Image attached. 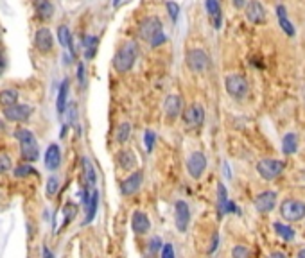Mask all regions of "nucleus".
Instances as JSON below:
<instances>
[{"label": "nucleus", "mask_w": 305, "mask_h": 258, "mask_svg": "<svg viewBox=\"0 0 305 258\" xmlns=\"http://www.w3.org/2000/svg\"><path fill=\"white\" fill-rule=\"evenodd\" d=\"M138 36L140 40H144L146 43H149L151 49H156L160 45H163L167 41V36L163 33L162 20L156 16H147L140 22L138 26Z\"/></svg>", "instance_id": "f257e3e1"}, {"label": "nucleus", "mask_w": 305, "mask_h": 258, "mask_svg": "<svg viewBox=\"0 0 305 258\" xmlns=\"http://www.w3.org/2000/svg\"><path fill=\"white\" fill-rule=\"evenodd\" d=\"M136 58H138V45H136V41H124L113 56V68L119 74L129 72L135 66Z\"/></svg>", "instance_id": "f03ea898"}, {"label": "nucleus", "mask_w": 305, "mask_h": 258, "mask_svg": "<svg viewBox=\"0 0 305 258\" xmlns=\"http://www.w3.org/2000/svg\"><path fill=\"white\" fill-rule=\"evenodd\" d=\"M15 138L20 142V154L26 161H36L40 158V147H38L36 136L31 129H16Z\"/></svg>", "instance_id": "7ed1b4c3"}, {"label": "nucleus", "mask_w": 305, "mask_h": 258, "mask_svg": "<svg viewBox=\"0 0 305 258\" xmlns=\"http://www.w3.org/2000/svg\"><path fill=\"white\" fill-rule=\"evenodd\" d=\"M224 86H226L228 95L233 97V99H237V101L244 99L248 95V91H250V84H248L246 77L239 76V74H232V76H228L226 81H224Z\"/></svg>", "instance_id": "20e7f679"}, {"label": "nucleus", "mask_w": 305, "mask_h": 258, "mask_svg": "<svg viewBox=\"0 0 305 258\" xmlns=\"http://www.w3.org/2000/svg\"><path fill=\"white\" fill-rule=\"evenodd\" d=\"M185 63H187L189 70H192V72L196 74H201L208 70L210 58L203 49H191V51H187V54H185Z\"/></svg>", "instance_id": "39448f33"}, {"label": "nucleus", "mask_w": 305, "mask_h": 258, "mask_svg": "<svg viewBox=\"0 0 305 258\" xmlns=\"http://www.w3.org/2000/svg\"><path fill=\"white\" fill-rule=\"evenodd\" d=\"M284 167H286L284 161L271 160V158H264V160H261L257 163V172L262 179H266V181H273V179H276L280 174H282Z\"/></svg>", "instance_id": "423d86ee"}, {"label": "nucleus", "mask_w": 305, "mask_h": 258, "mask_svg": "<svg viewBox=\"0 0 305 258\" xmlns=\"http://www.w3.org/2000/svg\"><path fill=\"white\" fill-rule=\"evenodd\" d=\"M280 214L286 221L294 222V221H301L305 217V203L296 199H287L282 203L280 206Z\"/></svg>", "instance_id": "0eeeda50"}, {"label": "nucleus", "mask_w": 305, "mask_h": 258, "mask_svg": "<svg viewBox=\"0 0 305 258\" xmlns=\"http://www.w3.org/2000/svg\"><path fill=\"white\" fill-rule=\"evenodd\" d=\"M34 49L41 56L52 52V49H54V36H52V31L49 27H40L36 31V34H34Z\"/></svg>", "instance_id": "6e6552de"}, {"label": "nucleus", "mask_w": 305, "mask_h": 258, "mask_svg": "<svg viewBox=\"0 0 305 258\" xmlns=\"http://www.w3.org/2000/svg\"><path fill=\"white\" fill-rule=\"evenodd\" d=\"M33 111H34L33 106L16 102V104L9 106V108H4V116L9 122H26V120L31 119Z\"/></svg>", "instance_id": "1a4fd4ad"}, {"label": "nucleus", "mask_w": 305, "mask_h": 258, "mask_svg": "<svg viewBox=\"0 0 305 258\" xmlns=\"http://www.w3.org/2000/svg\"><path fill=\"white\" fill-rule=\"evenodd\" d=\"M183 122L187 124V127H192V129L201 127L203 122H205V109H203V106L201 104L189 106L183 111Z\"/></svg>", "instance_id": "9d476101"}, {"label": "nucleus", "mask_w": 305, "mask_h": 258, "mask_svg": "<svg viewBox=\"0 0 305 258\" xmlns=\"http://www.w3.org/2000/svg\"><path fill=\"white\" fill-rule=\"evenodd\" d=\"M206 169V156L203 153H199V151H196V153H192L191 156H189L187 160V172L191 178L194 179H199L203 176V172H205Z\"/></svg>", "instance_id": "9b49d317"}, {"label": "nucleus", "mask_w": 305, "mask_h": 258, "mask_svg": "<svg viewBox=\"0 0 305 258\" xmlns=\"http://www.w3.org/2000/svg\"><path fill=\"white\" fill-rule=\"evenodd\" d=\"M174 222L181 233L187 231L189 222H191V208L185 201H176V204H174Z\"/></svg>", "instance_id": "f8f14e48"}, {"label": "nucleus", "mask_w": 305, "mask_h": 258, "mask_svg": "<svg viewBox=\"0 0 305 258\" xmlns=\"http://www.w3.org/2000/svg\"><path fill=\"white\" fill-rule=\"evenodd\" d=\"M142 181H144L142 171L131 172V174H129L128 178L121 183V194H122V196H133V194H136L140 190Z\"/></svg>", "instance_id": "ddd939ff"}, {"label": "nucleus", "mask_w": 305, "mask_h": 258, "mask_svg": "<svg viewBox=\"0 0 305 258\" xmlns=\"http://www.w3.org/2000/svg\"><path fill=\"white\" fill-rule=\"evenodd\" d=\"M163 111H166L169 120H176L183 111V101H181L180 95H167V99L163 101Z\"/></svg>", "instance_id": "4468645a"}, {"label": "nucleus", "mask_w": 305, "mask_h": 258, "mask_svg": "<svg viewBox=\"0 0 305 258\" xmlns=\"http://www.w3.org/2000/svg\"><path fill=\"white\" fill-rule=\"evenodd\" d=\"M246 18H248V22L255 24V26L266 22V9H264V6L259 2V0H250V2H248V6H246Z\"/></svg>", "instance_id": "2eb2a0df"}, {"label": "nucleus", "mask_w": 305, "mask_h": 258, "mask_svg": "<svg viewBox=\"0 0 305 258\" xmlns=\"http://www.w3.org/2000/svg\"><path fill=\"white\" fill-rule=\"evenodd\" d=\"M275 204H276V194L271 192V190H266V192L259 194L257 199H255V208L261 214H269L275 208Z\"/></svg>", "instance_id": "dca6fc26"}, {"label": "nucleus", "mask_w": 305, "mask_h": 258, "mask_svg": "<svg viewBox=\"0 0 305 258\" xmlns=\"http://www.w3.org/2000/svg\"><path fill=\"white\" fill-rule=\"evenodd\" d=\"M61 165V149L58 144H51L45 151V167L49 171H58Z\"/></svg>", "instance_id": "f3484780"}, {"label": "nucleus", "mask_w": 305, "mask_h": 258, "mask_svg": "<svg viewBox=\"0 0 305 258\" xmlns=\"http://www.w3.org/2000/svg\"><path fill=\"white\" fill-rule=\"evenodd\" d=\"M131 228L136 235H146L147 231L151 229V221L147 217V214L144 212H133V217H131Z\"/></svg>", "instance_id": "a211bd4d"}, {"label": "nucleus", "mask_w": 305, "mask_h": 258, "mask_svg": "<svg viewBox=\"0 0 305 258\" xmlns=\"http://www.w3.org/2000/svg\"><path fill=\"white\" fill-rule=\"evenodd\" d=\"M33 6L36 16L43 22H49L54 16V6H52L51 0H33Z\"/></svg>", "instance_id": "6ab92c4d"}, {"label": "nucleus", "mask_w": 305, "mask_h": 258, "mask_svg": "<svg viewBox=\"0 0 305 258\" xmlns=\"http://www.w3.org/2000/svg\"><path fill=\"white\" fill-rule=\"evenodd\" d=\"M97 206H99V192L92 190V196H90V199L85 203V221H83V226L90 224V222L96 219Z\"/></svg>", "instance_id": "aec40b11"}, {"label": "nucleus", "mask_w": 305, "mask_h": 258, "mask_svg": "<svg viewBox=\"0 0 305 258\" xmlns=\"http://www.w3.org/2000/svg\"><path fill=\"white\" fill-rule=\"evenodd\" d=\"M115 158H117L119 167L124 169V171H133V169L136 167V163H138V160H136V154L133 153V151H129V149L119 151Z\"/></svg>", "instance_id": "412c9836"}, {"label": "nucleus", "mask_w": 305, "mask_h": 258, "mask_svg": "<svg viewBox=\"0 0 305 258\" xmlns=\"http://www.w3.org/2000/svg\"><path fill=\"white\" fill-rule=\"evenodd\" d=\"M205 8L208 16L212 18V24L216 29L221 27V22H223V13H221V4L219 0H205Z\"/></svg>", "instance_id": "4be33fe9"}, {"label": "nucleus", "mask_w": 305, "mask_h": 258, "mask_svg": "<svg viewBox=\"0 0 305 258\" xmlns=\"http://www.w3.org/2000/svg\"><path fill=\"white\" fill-rule=\"evenodd\" d=\"M68 79H63L58 90V99H56V109L58 115H65L66 111V101H68Z\"/></svg>", "instance_id": "5701e85b"}, {"label": "nucleus", "mask_w": 305, "mask_h": 258, "mask_svg": "<svg viewBox=\"0 0 305 258\" xmlns=\"http://www.w3.org/2000/svg\"><path fill=\"white\" fill-rule=\"evenodd\" d=\"M58 41L63 49H70L72 56L76 58V49H74V36L70 33V29L66 26H59L58 27Z\"/></svg>", "instance_id": "b1692460"}, {"label": "nucleus", "mask_w": 305, "mask_h": 258, "mask_svg": "<svg viewBox=\"0 0 305 258\" xmlns=\"http://www.w3.org/2000/svg\"><path fill=\"white\" fill-rule=\"evenodd\" d=\"M276 18H278L280 27H282V31L287 34V36H294V34H296L294 26L289 22V18H287V11L284 6H278V8H276Z\"/></svg>", "instance_id": "393cba45"}, {"label": "nucleus", "mask_w": 305, "mask_h": 258, "mask_svg": "<svg viewBox=\"0 0 305 258\" xmlns=\"http://www.w3.org/2000/svg\"><path fill=\"white\" fill-rule=\"evenodd\" d=\"M83 172H85V179H86V186L93 189L97 181V174L96 169H93V163L88 156H83Z\"/></svg>", "instance_id": "a878e982"}, {"label": "nucleus", "mask_w": 305, "mask_h": 258, "mask_svg": "<svg viewBox=\"0 0 305 258\" xmlns=\"http://www.w3.org/2000/svg\"><path fill=\"white\" fill-rule=\"evenodd\" d=\"M228 192L226 189H224L223 183H219L217 185V212H219V217H223V215H226V204H228Z\"/></svg>", "instance_id": "bb28decb"}, {"label": "nucleus", "mask_w": 305, "mask_h": 258, "mask_svg": "<svg viewBox=\"0 0 305 258\" xmlns=\"http://www.w3.org/2000/svg\"><path fill=\"white\" fill-rule=\"evenodd\" d=\"M296 149H298V138H296V135H293V133H287V135L282 138V151H284V154H293V153H296Z\"/></svg>", "instance_id": "cd10ccee"}, {"label": "nucleus", "mask_w": 305, "mask_h": 258, "mask_svg": "<svg viewBox=\"0 0 305 258\" xmlns=\"http://www.w3.org/2000/svg\"><path fill=\"white\" fill-rule=\"evenodd\" d=\"M18 102V91L15 90H2L0 91V106L2 108H9V106Z\"/></svg>", "instance_id": "c85d7f7f"}, {"label": "nucleus", "mask_w": 305, "mask_h": 258, "mask_svg": "<svg viewBox=\"0 0 305 258\" xmlns=\"http://www.w3.org/2000/svg\"><path fill=\"white\" fill-rule=\"evenodd\" d=\"M97 47H99V38L88 36L85 40V59H93L97 54Z\"/></svg>", "instance_id": "c756f323"}, {"label": "nucleus", "mask_w": 305, "mask_h": 258, "mask_svg": "<svg viewBox=\"0 0 305 258\" xmlns=\"http://www.w3.org/2000/svg\"><path fill=\"white\" fill-rule=\"evenodd\" d=\"M129 135H131V124L129 122L119 124L117 131H115V140H117L119 144H126L129 138Z\"/></svg>", "instance_id": "7c9ffc66"}, {"label": "nucleus", "mask_w": 305, "mask_h": 258, "mask_svg": "<svg viewBox=\"0 0 305 258\" xmlns=\"http://www.w3.org/2000/svg\"><path fill=\"white\" fill-rule=\"evenodd\" d=\"M275 231L278 237H282V240H293L294 239V229L291 226H286L282 222H275Z\"/></svg>", "instance_id": "2f4dec72"}, {"label": "nucleus", "mask_w": 305, "mask_h": 258, "mask_svg": "<svg viewBox=\"0 0 305 258\" xmlns=\"http://www.w3.org/2000/svg\"><path fill=\"white\" fill-rule=\"evenodd\" d=\"M58 192H59V179L56 178V176H51V178L47 179V183H45V194H47L49 197H54Z\"/></svg>", "instance_id": "473e14b6"}, {"label": "nucleus", "mask_w": 305, "mask_h": 258, "mask_svg": "<svg viewBox=\"0 0 305 258\" xmlns=\"http://www.w3.org/2000/svg\"><path fill=\"white\" fill-rule=\"evenodd\" d=\"M155 144H156V135H155V131H151V129H146V133H144V146H146V151H147V153H151V151H153Z\"/></svg>", "instance_id": "72a5a7b5"}, {"label": "nucleus", "mask_w": 305, "mask_h": 258, "mask_svg": "<svg viewBox=\"0 0 305 258\" xmlns=\"http://www.w3.org/2000/svg\"><path fill=\"white\" fill-rule=\"evenodd\" d=\"M13 174H15V178H27L29 174H36V169H33L31 165H18Z\"/></svg>", "instance_id": "f704fd0d"}, {"label": "nucleus", "mask_w": 305, "mask_h": 258, "mask_svg": "<svg viewBox=\"0 0 305 258\" xmlns=\"http://www.w3.org/2000/svg\"><path fill=\"white\" fill-rule=\"evenodd\" d=\"M167 13H169L171 20L176 24L178 16H180V6H178L176 2H173V0H169V2H167Z\"/></svg>", "instance_id": "c9c22d12"}, {"label": "nucleus", "mask_w": 305, "mask_h": 258, "mask_svg": "<svg viewBox=\"0 0 305 258\" xmlns=\"http://www.w3.org/2000/svg\"><path fill=\"white\" fill-rule=\"evenodd\" d=\"M11 169V158H9L8 153H2L0 151V174H4Z\"/></svg>", "instance_id": "e433bc0d"}, {"label": "nucleus", "mask_w": 305, "mask_h": 258, "mask_svg": "<svg viewBox=\"0 0 305 258\" xmlns=\"http://www.w3.org/2000/svg\"><path fill=\"white\" fill-rule=\"evenodd\" d=\"M232 256L233 258H250V251L244 246H236L232 249Z\"/></svg>", "instance_id": "4c0bfd02"}, {"label": "nucleus", "mask_w": 305, "mask_h": 258, "mask_svg": "<svg viewBox=\"0 0 305 258\" xmlns=\"http://www.w3.org/2000/svg\"><path fill=\"white\" fill-rule=\"evenodd\" d=\"M78 81L81 84V88H86V72H85V65L79 63L78 65Z\"/></svg>", "instance_id": "58836bf2"}, {"label": "nucleus", "mask_w": 305, "mask_h": 258, "mask_svg": "<svg viewBox=\"0 0 305 258\" xmlns=\"http://www.w3.org/2000/svg\"><path fill=\"white\" fill-rule=\"evenodd\" d=\"M160 258H174V249H173V246H171V244H166V246H163L162 256H160Z\"/></svg>", "instance_id": "ea45409f"}, {"label": "nucleus", "mask_w": 305, "mask_h": 258, "mask_svg": "<svg viewBox=\"0 0 305 258\" xmlns=\"http://www.w3.org/2000/svg\"><path fill=\"white\" fill-rule=\"evenodd\" d=\"M151 251H158L160 247H162V239H160V237H155V239H151Z\"/></svg>", "instance_id": "a19ab883"}, {"label": "nucleus", "mask_w": 305, "mask_h": 258, "mask_svg": "<svg viewBox=\"0 0 305 258\" xmlns=\"http://www.w3.org/2000/svg\"><path fill=\"white\" fill-rule=\"evenodd\" d=\"M65 215H66V221H70V219H72V215H76V206H72V204H66V206H65Z\"/></svg>", "instance_id": "79ce46f5"}, {"label": "nucleus", "mask_w": 305, "mask_h": 258, "mask_svg": "<svg viewBox=\"0 0 305 258\" xmlns=\"http://www.w3.org/2000/svg\"><path fill=\"white\" fill-rule=\"evenodd\" d=\"M6 72V54H4V51L0 49V76Z\"/></svg>", "instance_id": "37998d69"}, {"label": "nucleus", "mask_w": 305, "mask_h": 258, "mask_svg": "<svg viewBox=\"0 0 305 258\" xmlns=\"http://www.w3.org/2000/svg\"><path fill=\"white\" fill-rule=\"evenodd\" d=\"M41 256H43V258H54V253L49 249V246H43V247H41Z\"/></svg>", "instance_id": "c03bdc74"}, {"label": "nucleus", "mask_w": 305, "mask_h": 258, "mask_svg": "<svg viewBox=\"0 0 305 258\" xmlns=\"http://www.w3.org/2000/svg\"><path fill=\"white\" fill-rule=\"evenodd\" d=\"M68 122L70 124L76 122V106H72V108L68 109Z\"/></svg>", "instance_id": "a18cd8bd"}, {"label": "nucleus", "mask_w": 305, "mask_h": 258, "mask_svg": "<svg viewBox=\"0 0 305 258\" xmlns=\"http://www.w3.org/2000/svg\"><path fill=\"white\" fill-rule=\"evenodd\" d=\"M233 2V6H236L237 9H241V8H244L246 6V0H232Z\"/></svg>", "instance_id": "49530a36"}, {"label": "nucleus", "mask_w": 305, "mask_h": 258, "mask_svg": "<svg viewBox=\"0 0 305 258\" xmlns=\"http://www.w3.org/2000/svg\"><path fill=\"white\" fill-rule=\"evenodd\" d=\"M217 244H219V237H217V235H214V242H212V247H210V253H214V251H216Z\"/></svg>", "instance_id": "de8ad7c7"}, {"label": "nucleus", "mask_w": 305, "mask_h": 258, "mask_svg": "<svg viewBox=\"0 0 305 258\" xmlns=\"http://www.w3.org/2000/svg\"><path fill=\"white\" fill-rule=\"evenodd\" d=\"M269 258H287V256L284 253H278V251H275V253L269 254Z\"/></svg>", "instance_id": "09e8293b"}, {"label": "nucleus", "mask_w": 305, "mask_h": 258, "mask_svg": "<svg viewBox=\"0 0 305 258\" xmlns=\"http://www.w3.org/2000/svg\"><path fill=\"white\" fill-rule=\"evenodd\" d=\"M296 258H305V249H301L300 253H298V256Z\"/></svg>", "instance_id": "8fccbe9b"}]
</instances>
